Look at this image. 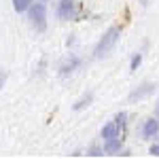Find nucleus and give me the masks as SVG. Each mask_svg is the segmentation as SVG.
I'll list each match as a JSON object with an SVG mask.
<instances>
[{"instance_id": "1", "label": "nucleus", "mask_w": 159, "mask_h": 159, "mask_svg": "<svg viewBox=\"0 0 159 159\" xmlns=\"http://www.w3.org/2000/svg\"><path fill=\"white\" fill-rule=\"evenodd\" d=\"M121 32H123V28L121 24H112L100 36L98 40V45L93 47V57L96 60H102V57H108L110 53H112V49L117 47V43H119V38H121Z\"/></svg>"}, {"instance_id": "2", "label": "nucleus", "mask_w": 159, "mask_h": 159, "mask_svg": "<svg viewBox=\"0 0 159 159\" xmlns=\"http://www.w3.org/2000/svg\"><path fill=\"white\" fill-rule=\"evenodd\" d=\"M25 17H28L30 25H32L36 32H45V30H47V4H45V2L36 0V2L30 7V11L25 13Z\"/></svg>"}, {"instance_id": "3", "label": "nucleus", "mask_w": 159, "mask_h": 159, "mask_svg": "<svg viewBox=\"0 0 159 159\" xmlns=\"http://www.w3.org/2000/svg\"><path fill=\"white\" fill-rule=\"evenodd\" d=\"M155 91H157V83H153V81H144L142 85L134 87V89L129 91V96H127V102H129V104L142 102L144 98H151Z\"/></svg>"}, {"instance_id": "4", "label": "nucleus", "mask_w": 159, "mask_h": 159, "mask_svg": "<svg viewBox=\"0 0 159 159\" xmlns=\"http://www.w3.org/2000/svg\"><path fill=\"white\" fill-rule=\"evenodd\" d=\"M55 17L61 21H70L76 17V0H57L55 4Z\"/></svg>"}, {"instance_id": "5", "label": "nucleus", "mask_w": 159, "mask_h": 159, "mask_svg": "<svg viewBox=\"0 0 159 159\" xmlns=\"http://www.w3.org/2000/svg\"><path fill=\"white\" fill-rule=\"evenodd\" d=\"M157 136H159V119L153 115V117H148V119L142 121V125H140V138L153 142V140H157Z\"/></svg>"}, {"instance_id": "6", "label": "nucleus", "mask_w": 159, "mask_h": 159, "mask_svg": "<svg viewBox=\"0 0 159 159\" xmlns=\"http://www.w3.org/2000/svg\"><path fill=\"white\" fill-rule=\"evenodd\" d=\"M81 64H83V60H81L76 53H68V55L61 60V64L57 66V74H60V76H68V74H72L76 68H81Z\"/></svg>"}, {"instance_id": "7", "label": "nucleus", "mask_w": 159, "mask_h": 159, "mask_svg": "<svg viewBox=\"0 0 159 159\" xmlns=\"http://www.w3.org/2000/svg\"><path fill=\"white\" fill-rule=\"evenodd\" d=\"M115 138H123L121 129H119V125L115 121H106L102 125V129H100V140L102 142H108V140H115Z\"/></svg>"}, {"instance_id": "8", "label": "nucleus", "mask_w": 159, "mask_h": 159, "mask_svg": "<svg viewBox=\"0 0 159 159\" xmlns=\"http://www.w3.org/2000/svg\"><path fill=\"white\" fill-rule=\"evenodd\" d=\"M123 153V138H115L104 142V155H121Z\"/></svg>"}, {"instance_id": "9", "label": "nucleus", "mask_w": 159, "mask_h": 159, "mask_svg": "<svg viewBox=\"0 0 159 159\" xmlns=\"http://www.w3.org/2000/svg\"><path fill=\"white\" fill-rule=\"evenodd\" d=\"M91 102H93V93H91V91H87V93H83V96H81V98L72 104V110H76V112H79V110L87 108Z\"/></svg>"}, {"instance_id": "10", "label": "nucleus", "mask_w": 159, "mask_h": 159, "mask_svg": "<svg viewBox=\"0 0 159 159\" xmlns=\"http://www.w3.org/2000/svg\"><path fill=\"white\" fill-rule=\"evenodd\" d=\"M13 2V11L19 13V15H25L30 11V7L34 4V0H11Z\"/></svg>"}, {"instance_id": "11", "label": "nucleus", "mask_w": 159, "mask_h": 159, "mask_svg": "<svg viewBox=\"0 0 159 159\" xmlns=\"http://www.w3.org/2000/svg\"><path fill=\"white\" fill-rule=\"evenodd\" d=\"M87 155L89 157H100V155H104V142L100 144V142H91L89 147H87Z\"/></svg>"}, {"instance_id": "12", "label": "nucleus", "mask_w": 159, "mask_h": 159, "mask_svg": "<svg viewBox=\"0 0 159 159\" xmlns=\"http://www.w3.org/2000/svg\"><path fill=\"white\" fill-rule=\"evenodd\" d=\"M112 121H115L117 125H119V129H121V136H123V134H125V125H127V112H125V110H121V112H117Z\"/></svg>"}, {"instance_id": "13", "label": "nucleus", "mask_w": 159, "mask_h": 159, "mask_svg": "<svg viewBox=\"0 0 159 159\" xmlns=\"http://www.w3.org/2000/svg\"><path fill=\"white\" fill-rule=\"evenodd\" d=\"M140 64H142V51H138V53L132 55V60H129V70L136 72V70L140 68Z\"/></svg>"}, {"instance_id": "14", "label": "nucleus", "mask_w": 159, "mask_h": 159, "mask_svg": "<svg viewBox=\"0 0 159 159\" xmlns=\"http://www.w3.org/2000/svg\"><path fill=\"white\" fill-rule=\"evenodd\" d=\"M148 155L159 157V142H151V147H148Z\"/></svg>"}, {"instance_id": "15", "label": "nucleus", "mask_w": 159, "mask_h": 159, "mask_svg": "<svg viewBox=\"0 0 159 159\" xmlns=\"http://www.w3.org/2000/svg\"><path fill=\"white\" fill-rule=\"evenodd\" d=\"M153 115H155V117H157V119H159V100H157V102H155V110H153Z\"/></svg>"}, {"instance_id": "16", "label": "nucleus", "mask_w": 159, "mask_h": 159, "mask_svg": "<svg viewBox=\"0 0 159 159\" xmlns=\"http://www.w3.org/2000/svg\"><path fill=\"white\" fill-rule=\"evenodd\" d=\"M40 2H45V4H47V2H49V0H40Z\"/></svg>"}]
</instances>
